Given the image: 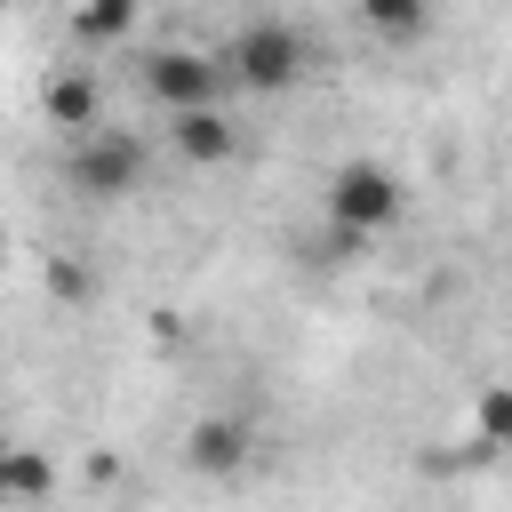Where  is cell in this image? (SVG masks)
<instances>
[{"label":"cell","instance_id":"obj_1","mask_svg":"<svg viewBox=\"0 0 512 512\" xmlns=\"http://www.w3.org/2000/svg\"><path fill=\"white\" fill-rule=\"evenodd\" d=\"M144 176H152V144L136 128H80L64 152V184L80 200H128L144 192Z\"/></svg>","mask_w":512,"mask_h":512},{"label":"cell","instance_id":"obj_2","mask_svg":"<svg viewBox=\"0 0 512 512\" xmlns=\"http://www.w3.org/2000/svg\"><path fill=\"white\" fill-rule=\"evenodd\" d=\"M320 208H328V224H336L344 240H368V232H392V224H400L408 184H400L384 160H344V168H328Z\"/></svg>","mask_w":512,"mask_h":512},{"label":"cell","instance_id":"obj_3","mask_svg":"<svg viewBox=\"0 0 512 512\" xmlns=\"http://www.w3.org/2000/svg\"><path fill=\"white\" fill-rule=\"evenodd\" d=\"M304 64H312V48H304V32H296V24H280V16L240 24V32H232V48H224V80H240L248 96H280V88H296V80H304Z\"/></svg>","mask_w":512,"mask_h":512},{"label":"cell","instance_id":"obj_4","mask_svg":"<svg viewBox=\"0 0 512 512\" xmlns=\"http://www.w3.org/2000/svg\"><path fill=\"white\" fill-rule=\"evenodd\" d=\"M144 88H152L160 112L216 104V88H224V56H200V48H152V56H144Z\"/></svg>","mask_w":512,"mask_h":512},{"label":"cell","instance_id":"obj_5","mask_svg":"<svg viewBox=\"0 0 512 512\" xmlns=\"http://www.w3.org/2000/svg\"><path fill=\"white\" fill-rule=\"evenodd\" d=\"M168 144H176V160L216 168V160L240 152V128L224 120V104H184V112H168Z\"/></svg>","mask_w":512,"mask_h":512},{"label":"cell","instance_id":"obj_6","mask_svg":"<svg viewBox=\"0 0 512 512\" xmlns=\"http://www.w3.org/2000/svg\"><path fill=\"white\" fill-rule=\"evenodd\" d=\"M40 112H48V128H64V136L96 128V112H104V88H96V72H80V64H56V72L40 80Z\"/></svg>","mask_w":512,"mask_h":512},{"label":"cell","instance_id":"obj_7","mask_svg":"<svg viewBox=\"0 0 512 512\" xmlns=\"http://www.w3.org/2000/svg\"><path fill=\"white\" fill-rule=\"evenodd\" d=\"M248 448H256V432H248L240 416H200V424L184 432L192 472H240V464H248Z\"/></svg>","mask_w":512,"mask_h":512},{"label":"cell","instance_id":"obj_8","mask_svg":"<svg viewBox=\"0 0 512 512\" xmlns=\"http://www.w3.org/2000/svg\"><path fill=\"white\" fill-rule=\"evenodd\" d=\"M136 16H144V0H72V40L80 48H120L136 32Z\"/></svg>","mask_w":512,"mask_h":512},{"label":"cell","instance_id":"obj_9","mask_svg":"<svg viewBox=\"0 0 512 512\" xmlns=\"http://www.w3.org/2000/svg\"><path fill=\"white\" fill-rule=\"evenodd\" d=\"M360 24L384 40V48H416L432 32V0H360Z\"/></svg>","mask_w":512,"mask_h":512},{"label":"cell","instance_id":"obj_10","mask_svg":"<svg viewBox=\"0 0 512 512\" xmlns=\"http://www.w3.org/2000/svg\"><path fill=\"white\" fill-rule=\"evenodd\" d=\"M48 488H56V464H48L40 448H8V440H0V496L32 504V496H48Z\"/></svg>","mask_w":512,"mask_h":512},{"label":"cell","instance_id":"obj_11","mask_svg":"<svg viewBox=\"0 0 512 512\" xmlns=\"http://www.w3.org/2000/svg\"><path fill=\"white\" fill-rule=\"evenodd\" d=\"M472 432H480V448L512 456V384H488V392H480V408H472Z\"/></svg>","mask_w":512,"mask_h":512},{"label":"cell","instance_id":"obj_12","mask_svg":"<svg viewBox=\"0 0 512 512\" xmlns=\"http://www.w3.org/2000/svg\"><path fill=\"white\" fill-rule=\"evenodd\" d=\"M48 296H56V304H88V296H96V280H88V264H72V256H56V264H48Z\"/></svg>","mask_w":512,"mask_h":512},{"label":"cell","instance_id":"obj_13","mask_svg":"<svg viewBox=\"0 0 512 512\" xmlns=\"http://www.w3.org/2000/svg\"><path fill=\"white\" fill-rule=\"evenodd\" d=\"M0 8H8V0H0Z\"/></svg>","mask_w":512,"mask_h":512}]
</instances>
